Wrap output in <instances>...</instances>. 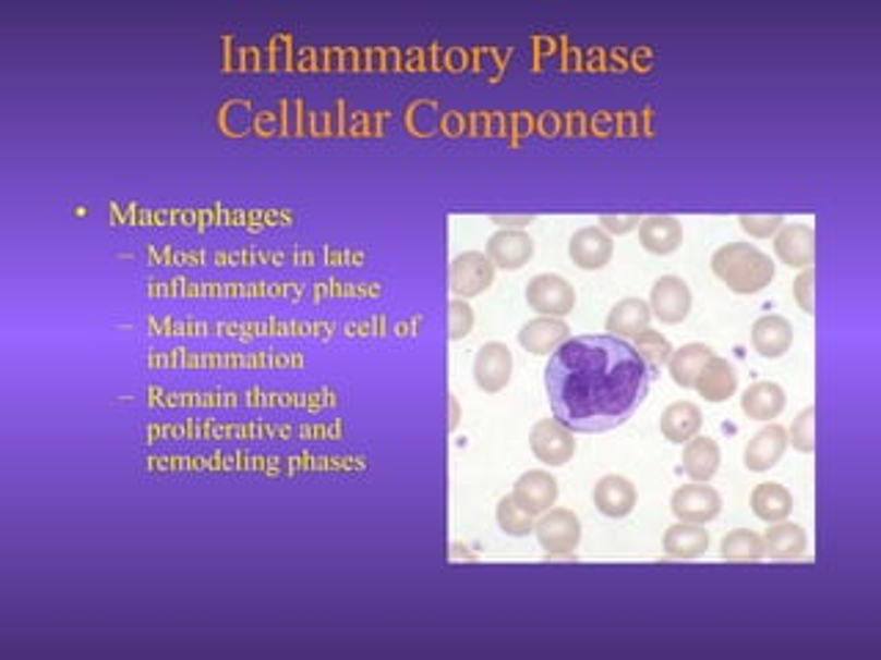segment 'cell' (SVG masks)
Here are the masks:
<instances>
[{
	"label": "cell",
	"mask_w": 881,
	"mask_h": 660,
	"mask_svg": "<svg viewBox=\"0 0 881 660\" xmlns=\"http://www.w3.org/2000/svg\"><path fill=\"white\" fill-rule=\"evenodd\" d=\"M788 447L801 454L816 452V407H807L794 418L788 429Z\"/></svg>",
	"instance_id": "obj_31"
},
{
	"label": "cell",
	"mask_w": 881,
	"mask_h": 660,
	"mask_svg": "<svg viewBox=\"0 0 881 660\" xmlns=\"http://www.w3.org/2000/svg\"><path fill=\"white\" fill-rule=\"evenodd\" d=\"M711 545V537L702 526L697 523H684L678 521L675 526H669L664 531V553L669 559H678V562H691V559H700L702 553Z\"/></svg>",
	"instance_id": "obj_22"
},
{
	"label": "cell",
	"mask_w": 881,
	"mask_h": 660,
	"mask_svg": "<svg viewBox=\"0 0 881 660\" xmlns=\"http://www.w3.org/2000/svg\"><path fill=\"white\" fill-rule=\"evenodd\" d=\"M449 413H452V418H449V429H458L460 411H458V400H455V396H449Z\"/></svg>",
	"instance_id": "obj_37"
},
{
	"label": "cell",
	"mask_w": 881,
	"mask_h": 660,
	"mask_svg": "<svg viewBox=\"0 0 881 660\" xmlns=\"http://www.w3.org/2000/svg\"><path fill=\"white\" fill-rule=\"evenodd\" d=\"M512 377V353L507 344L487 342L476 350L474 358V382L485 394H499L510 386Z\"/></svg>",
	"instance_id": "obj_9"
},
{
	"label": "cell",
	"mask_w": 881,
	"mask_h": 660,
	"mask_svg": "<svg viewBox=\"0 0 881 660\" xmlns=\"http://www.w3.org/2000/svg\"><path fill=\"white\" fill-rule=\"evenodd\" d=\"M785 449H788V429L780 424H769L749 438L747 449H744V465L755 474H763L783 460Z\"/></svg>",
	"instance_id": "obj_12"
},
{
	"label": "cell",
	"mask_w": 881,
	"mask_h": 660,
	"mask_svg": "<svg viewBox=\"0 0 881 660\" xmlns=\"http://www.w3.org/2000/svg\"><path fill=\"white\" fill-rule=\"evenodd\" d=\"M529 449L540 463L551 465V468L570 463L576 454L574 429H568L557 418H540L529 432Z\"/></svg>",
	"instance_id": "obj_6"
},
{
	"label": "cell",
	"mask_w": 881,
	"mask_h": 660,
	"mask_svg": "<svg viewBox=\"0 0 881 660\" xmlns=\"http://www.w3.org/2000/svg\"><path fill=\"white\" fill-rule=\"evenodd\" d=\"M447 328H449V339H452V342H460V339L469 337L471 330H474V308H471L466 301H460V297L449 301Z\"/></svg>",
	"instance_id": "obj_32"
},
{
	"label": "cell",
	"mask_w": 881,
	"mask_h": 660,
	"mask_svg": "<svg viewBox=\"0 0 881 660\" xmlns=\"http://www.w3.org/2000/svg\"><path fill=\"white\" fill-rule=\"evenodd\" d=\"M669 510L678 521L705 526L722 512V496L708 481H691L678 487L669 499Z\"/></svg>",
	"instance_id": "obj_7"
},
{
	"label": "cell",
	"mask_w": 881,
	"mask_h": 660,
	"mask_svg": "<svg viewBox=\"0 0 881 660\" xmlns=\"http://www.w3.org/2000/svg\"><path fill=\"white\" fill-rule=\"evenodd\" d=\"M785 407V391L783 386L769 380L752 382L741 396V411L747 413L755 421H771L777 418Z\"/></svg>",
	"instance_id": "obj_25"
},
{
	"label": "cell",
	"mask_w": 881,
	"mask_h": 660,
	"mask_svg": "<svg viewBox=\"0 0 881 660\" xmlns=\"http://www.w3.org/2000/svg\"><path fill=\"white\" fill-rule=\"evenodd\" d=\"M738 227H741V232H747L749 237L769 240L785 227V218L783 215H741V218H738Z\"/></svg>",
	"instance_id": "obj_33"
},
{
	"label": "cell",
	"mask_w": 881,
	"mask_h": 660,
	"mask_svg": "<svg viewBox=\"0 0 881 660\" xmlns=\"http://www.w3.org/2000/svg\"><path fill=\"white\" fill-rule=\"evenodd\" d=\"M496 521H499V528L507 534V537H529L534 531V517L529 515L527 510L518 506V501L512 496H505L496 506Z\"/></svg>",
	"instance_id": "obj_30"
},
{
	"label": "cell",
	"mask_w": 881,
	"mask_h": 660,
	"mask_svg": "<svg viewBox=\"0 0 881 660\" xmlns=\"http://www.w3.org/2000/svg\"><path fill=\"white\" fill-rule=\"evenodd\" d=\"M749 504H752L755 517L771 526V523L788 521L791 512H794V496H791L788 487L780 485V481H760V485L752 490Z\"/></svg>",
	"instance_id": "obj_20"
},
{
	"label": "cell",
	"mask_w": 881,
	"mask_h": 660,
	"mask_svg": "<svg viewBox=\"0 0 881 660\" xmlns=\"http://www.w3.org/2000/svg\"><path fill=\"white\" fill-rule=\"evenodd\" d=\"M527 303L540 317L563 319L576 308V292L557 272H540L529 281Z\"/></svg>",
	"instance_id": "obj_5"
},
{
	"label": "cell",
	"mask_w": 881,
	"mask_h": 660,
	"mask_svg": "<svg viewBox=\"0 0 881 660\" xmlns=\"http://www.w3.org/2000/svg\"><path fill=\"white\" fill-rule=\"evenodd\" d=\"M485 254L502 270H521L534 256V243L521 229H499L487 240Z\"/></svg>",
	"instance_id": "obj_13"
},
{
	"label": "cell",
	"mask_w": 881,
	"mask_h": 660,
	"mask_svg": "<svg viewBox=\"0 0 881 660\" xmlns=\"http://www.w3.org/2000/svg\"><path fill=\"white\" fill-rule=\"evenodd\" d=\"M794 301L805 314H816V272H812V267L801 270L799 279L794 281Z\"/></svg>",
	"instance_id": "obj_34"
},
{
	"label": "cell",
	"mask_w": 881,
	"mask_h": 660,
	"mask_svg": "<svg viewBox=\"0 0 881 660\" xmlns=\"http://www.w3.org/2000/svg\"><path fill=\"white\" fill-rule=\"evenodd\" d=\"M765 557L777 559V562H796L807 553V534L799 523H771L769 531L763 534Z\"/></svg>",
	"instance_id": "obj_21"
},
{
	"label": "cell",
	"mask_w": 881,
	"mask_h": 660,
	"mask_svg": "<svg viewBox=\"0 0 881 660\" xmlns=\"http://www.w3.org/2000/svg\"><path fill=\"white\" fill-rule=\"evenodd\" d=\"M659 427L669 443H689L702 429L700 405H695V402H673L667 411L661 413Z\"/></svg>",
	"instance_id": "obj_24"
},
{
	"label": "cell",
	"mask_w": 881,
	"mask_h": 660,
	"mask_svg": "<svg viewBox=\"0 0 881 660\" xmlns=\"http://www.w3.org/2000/svg\"><path fill=\"white\" fill-rule=\"evenodd\" d=\"M713 350L708 347V344H684L680 350H673V355H669V377H673L675 386H680V389H695V380L697 375L702 371V366H705V360L711 358Z\"/></svg>",
	"instance_id": "obj_27"
},
{
	"label": "cell",
	"mask_w": 881,
	"mask_h": 660,
	"mask_svg": "<svg viewBox=\"0 0 881 660\" xmlns=\"http://www.w3.org/2000/svg\"><path fill=\"white\" fill-rule=\"evenodd\" d=\"M592 501H595V510L601 512L603 517H620L631 515L633 506H637V487L626 479V476L610 474L603 476L601 481L592 490Z\"/></svg>",
	"instance_id": "obj_15"
},
{
	"label": "cell",
	"mask_w": 881,
	"mask_h": 660,
	"mask_svg": "<svg viewBox=\"0 0 881 660\" xmlns=\"http://www.w3.org/2000/svg\"><path fill=\"white\" fill-rule=\"evenodd\" d=\"M794 344V328L780 314H765L752 325V347L763 358H783Z\"/></svg>",
	"instance_id": "obj_18"
},
{
	"label": "cell",
	"mask_w": 881,
	"mask_h": 660,
	"mask_svg": "<svg viewBox=\"0 0 881 660\" xmlns=\"http://www.w3.org/2000/svg\"><path fill=\"white\" fill-rule=\"evenodd\" d=\"M713 276L736 295H758L774 281L771 256L749 243H727L711 256Z\"/></svg>",
	"instance_id": "obj_2"
},
{
	"label": "cell",
	"mask_w": 881,
	"mask_h": 660,
	"mask_svg": "<svg viewBox=\"0 0 881 660\" xmlns=\"http://www.w3.org/2000/svg\"><path fill=\"white\" fill-rule=\"evenodd\" d=\"M765 557L763 537L749 528H736L722 539V559L731 564H755Z\"/></svg>",
	"instance_id": "obj_28"
},
{
	"label": "cell",
	"mask_w": 881,
	"mask_h": 660,
	"mask_svg": "<svg viewBox=\"0 0 881 660\" xmlns=\"http://www.w3.org/2000/svg\"><path fill=\"white\" fill-rule=\"evenodd\" d=\"M650 306L639 297H626V301L615 303V308L606 317V330L610 337H620V339H633L639 330H644L650 325Z\"/></svg>",
	"instance_id": "obj_26"
},
{
	"label": "cell",
	"mask_w": 881,
	"mask_h": 660,
	"mask_svg": "<svg viewBox=\"0 0 881 660\" xmlns=\"http://www.w3.org/2000/svg\"><path fill=\"white\" fill-rule=\"evenodd\" d=\"M653 369L620 337H576L545 364L554 418L574 432H606L626 424L648 400Z\"/></svg>",
	"instance_id": "obj_1"
},
{
	"label": "cell",
	"mask_w": 881,
	"mask_h": 660,
	"mask_svg": "<svg viewBox=\"0 0 881 660\" xmlns=\"http://www.w3.org/2000/svg\"><path fill=\"white\" fill-rule=\"evenodd\" d=\"M639 243L648 254L667 256L684 243V227L673 215H653V218H644L639 223Z\"/></svg>",
	"instance_id": "obj_19"
},
{
	"label": "cell",
	"mask_w": 881,
	"mask_h": 660,
	"mask_svg": "<svg viewBox=\"0 0 881 660\" xmlns=\"http://www.w3.org/2000/svg\"><path fill=\"white\" fill-rule=\"evenodd\" d=\"M695 389L700 391V396L705 402L720 405V402H727L733 394H736L738 375L736 369H733L731 360L720 358V355H711V358L705 360V366H702L700 375H697Z\"/></svg>",
	"instance_id": "obj_16"
},
{
	"label": "cell",
	"mask_w": 881,
	"mask_h": 660,
	"mask_svg": "<svg viewBox=\"0 0 881 660\" xmlns=\"http://www.w3.org/2000/svg\"><path fill=\"white\" fill-rule=\"evenodd\" d=\"M568 254L574 259V265L581 267V270H601V267L610 265L612 254H615V243H612V237L603 229L587 227L579 229L570 237Z\"/></svg>",
	"instance_id": "obj_14"
},
{
	"label": "cell",
	"mask_w": 881,
	"mask_h": 660,
	"mask_svg": "<svg viewBox=\"0 0 881 660\" xmlns=\"http://www.w3.org/2000/svg\"><path fill=\"white\" fill-rule=\"evenodd\" d=\"M557 496L559 481L548 470H527L523 476H518L516 487H512V499L532 517H540L543 512H548L551 506L557 504Z\"/></svg>",
	"instance_id": "obj_10"
},
{
	"label": "cell",
	"mask_w": 881,
	"mask_h": 660,
	"mask_svg": "<svg viewBox=\"0 0 881 660\" xmlns=\"http://www.w3.org/2000/svg\"><path fill=\"white\" fill-rule=\"evenodd\" d=\"M650 314L667 325L684 322L691 314V290L678 276H661L650 290Z\"/></svg>",
	"instance_id": "obj_8"
},
{
	"label": "cell",
	"mask_w": 881,
	"mask_h": 660,
	"mask_svg": "<svg viewBox=\"0 0 881 660\" xmlns=\"http://www.w3.org/2000/svg\"><path fill=\"white\" fill-rule=\"evenodd\" d=\"M493 223L502 229H523L534 220V215H518V218H505V215H493Z\"/></svg>",
	"instance_id": "obj_36"
},
{
	"label": "cell",
	"mask_w": 881,
	"mask_h": 660,
	"mask_svg": "<svg viewBox=\"0 0 881 660\" xmlns=\"http://www.w3.org/2000/svg\"><path fill=\"white\" fill-rule=\"evenodd\" d=\"M570 339V328L557 317H538L518 330V344L532 355H551Z\"/></svg>",
	"instance_id": "obj_17"
},
{
	"label": "cell",
	"mask_w": 881,
	"mask_h": 660,
	"mask_svg": "<svg viewBox=\"0 0 881 660\" xmlns=\"http://www.w3.org/2000/svg\"><path fill=\"white\" fill-rule=\"evenodd\" d=\"M633 350L644 358V364L650 369H661V366L669 364V355H673V344H669L667 337H661L659 330H639L633 337Z\"/></svg>",
	"instance_id": "obj_29"
},
{
	"label": "cell",
	"mask_w": 881,
	"mask_h": 660,
	"mask_svg": "<svg viewBox=\"0 0 881 660\" xmlns=\"http://www.w3.org/2000/svg\"><path fill=\"white\" fill-rule=\"evenodd\" d=\"M722 463V449L713 438H691L684 449V474L691 481H711L720 470Z\"/></svg>",
	"instance_id": "obj_23"
},
{
	"label": "cell",
	"mask_w": 881,
	"mask_h": 660,
	"mask_svg": "<svg viewBox=\"0 0 881 660\" xmlns=\"http://www.w3.org/2000/svg\"><path fill=\"white\" fill-rule=\"evenodd\" d=\"M639 215H628V218H615V215H601V229L606 234H628L633 229H639Z\"/></svg>",
	"instance_id": "obj_35"
},
{
	"label": "cell",
	"mask_w": 881,
	"mask_h": 660,
	"mask_svg": "<svg viewBox=\"0 0 881 660\" xmlns=\"http://www.w3.org/2000/svg\"><path fill=\"white\" fill-rule=\"evenodd\" d=\"M493 276H496V265L487 259L482 250H466V254L455 256L449 265V290L460 301L482 295L491 290Z\"/></svg>",
	"instance_id": "obj_4"
},
{
	"label": "cell",
	"mask_w": 881,
	"mask_h": 660,
	"mask_svg": "<svg viewBox=\"0 0 881 660\" xmlns=\"http://www.w3.org/2000/svg\"><path fill=\"white\" fill-rule=\"evenodd\" d=\"M534 537L548 559L574 557L581 542V521L570 510H548L534 523Z\"/></svg>",
	"instance_id": "obj_3"
},
{
	"label": "cell",
	"mask_w": 881,
	"mask_h": 660,
	"mask_svg": "<svg viewBox=\"0 0 881 660\" xmlns=\"http://www.w3.org/2000/svg\"><path fill=\"white\" fill-rule=\"evenodd\" d=\"M774 254L791 270H807L816 261V229L807 223L783 227L774 234Z\"/></svg>",
	"instance_id": "obj_11"
}]
</instances>
